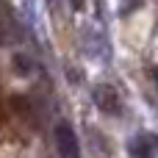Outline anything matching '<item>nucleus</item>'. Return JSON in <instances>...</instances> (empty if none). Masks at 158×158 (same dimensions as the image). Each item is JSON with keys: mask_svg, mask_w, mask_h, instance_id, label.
Masks as SVG:
<instances>
[{"mask_svg": "<svg viewBox=\"0 0 158 158\" xmlns=\"http://www.w3.org/2000/svg\"><path fill=\"white\" fill-rule=\"evenodd\" d=\"M69 6H72V11H83L86 0H69Z\"/></svg>", "mask_w": 158, "mask_h": 158, "instance_id": "nucleus-5", "label": "nucleus"}, {"mask_svg": "<svg viewBox=\"0 0 158 158\" xmlns=\"http://www.w3.org/2000/svg\"><path fill=\"white\" fill-rule=\"evenodd\" d=\"M53 142H56V153L58 158H81V142L72 131V125L67 119H58L53 128Z\"/></svg>", "mask_w": 158, "mask_h": 158, "instance_id": "nucleus-1", "label": "nucleus"}, {"mask_svg": "<svg viewBox=\"0 0 158 158\" xmlns=\"http://www.w3.org/2000/svg\"><path fill=\"white\" fill-rule=\"evenodd\" d=\"M92 97H94V106H97L103 114L117 117V114L122 111V106H119L122 100H119V94H117V89H114L111 83H100V86H94Z\"/></svg>", "mask_w": 158, "mask_h": 158, "instance_id": "nucleus-2", "label": "nucleus"}, {"mask_svg": "<svg viewBox=\"0 0 158 158\" xmlns=\"http://www.w3.org/2000/svg\"><path fill=\"white\" fill-rule=\"evenodd\" d=\"M6 122H8V108L0 103V128H6Z\"/></svg>", "mask_w": 158, "mask_h": 158, "instance_id": "nucleus-4", "label": "nucleus"}, {"mask_svg": "<svg viewBox=\"0 0 158 158\" xmlns=\"http://www.w3.org/2000/svg\"><path fill=\"white\" fill-rule=\"evenodd\" d=\"M156 83H158V67H156Z\"/></svg>", "mask_w": 158, "mask_h": 158, "instance_id": "nucleus-6", "label": "nucleus"}, {"mask_svg": "<svg viewBox=\"0 0 158 158\" xmlns=\"http://www.w3.org/2000/svg\"><path fill=\"white\" fill-rule=\"evenodd\" d=\"M14 67H17V72L28 75V72H31V61H28V56H14Z\"/></svg>", "mask_w": 158, "mask_h": 158, "instance_id": "nucleus-3", "label": "nucleus"}]
</instances>
